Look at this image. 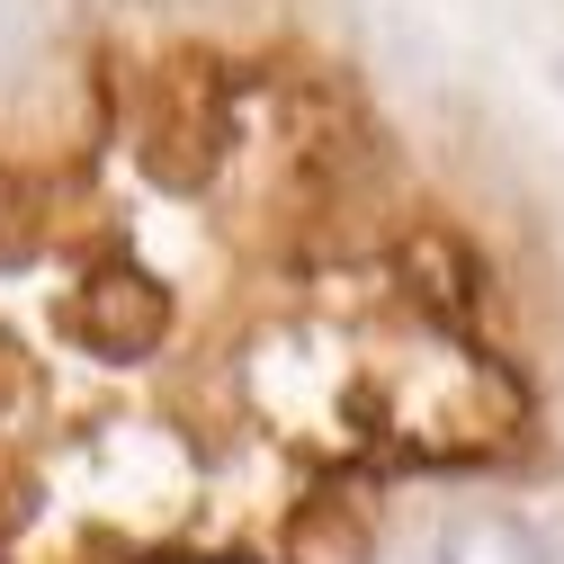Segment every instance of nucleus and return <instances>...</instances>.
<instances>
[{
    "label": "nucleus",
    "instance_id": "f257e3e1",
    "mask_svg": "<svg viewBox=\"0 0 564 564\" xmlns=\"http://www.w3.org/2000/svg\"><path fill=\"white\" fill-rule=\"evenodd\" d=\"M431 564H564V546L529 520V511H502V502H475L457 520H440L431 538Z\"/></svg>",
    "mask_w": 564,
    "mask_h": 564
}]
</instances>
